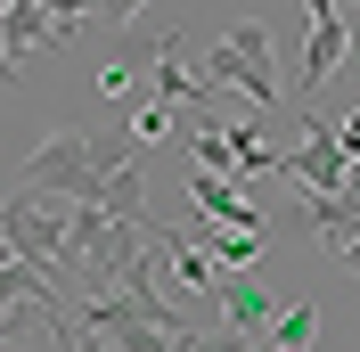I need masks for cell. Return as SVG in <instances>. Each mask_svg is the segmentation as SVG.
<instances>
[{"mask_svg": "<svg viewBox=\"0 0 360 352\" xmlns=\"http://www.w3.org/2000/svg\"><path fill=\"white\" fill-rule=\"evenodd\" d=\"M139 156L131 123H115V132H49L41 148L25 156L17 189H49V197H107V180L123 172Z\"/></svg>", "mask_w": 360, "mask_h": 352, "instance_id": "6da1fadb", "label": "cell"}, {"mask_svg": "<svg viewBox=\"0 0 360 352\" xmlns=\"http://www.w3.org/2000/svg\"><path fill=\"white\" fill-rule=\"evenodd\" d=\"M0 230H8V246H17L25 263L58 270V254H66V230H74V197H49V189H17V197H0ZM58 287V279H49Z\"/></svg>", "mask_w": 360, "mask_h": 352, "instance_id": "7a4b0ae2", "label": "cell"}, {"mask_svg": "<svg viewBox=\"0 0 360 352\" xmlns=\"http://www.w3.org/2000/svg\"><path fill=\"white\" fill-rule=\"evenodd\" d=\"M295 132H303V139H295V148H278V172H287V180H303V197H344V189H352V156H344L336 123L303 115Z\"/></svg>", "mask_w": 360, "mask_h": 352, "instance_id": "3957f363", "label": "cell"}, {"mask_svg": "<svg viewBox=\"0 0 360 352\" xmlns=\"http://www.w3.org/2000/svg\"><path fill=\"white\" fill-rule=\"evenodd\" d=\"M303 25H311V42H303L295 90H319L328 74H344V58H352V33H344V0H303Z\"/></svg>", "mask_w": 360, "mask_h": 352, "instance_id": "277c9868", "label": "cell"}, {"mask_svg": "<svg viewBox=\"0 0 360 352\" xmlns=\"http://www.w3.org/2000/svg\"><path fill=\"white\" fill-rule=\"evenodd\" d=\"M205 82H213V90H238V99H254V107H278V99H287L278 66H262V58H246V49H229V42L205 49Z\"/></svg>", "mask_w": 360, "mask_h": 352, "instance_id": "5b68a950", "label": "cell"}, {"mask_svg": "<svg viewBox=\"0 0 360 352\" xmlns=\"http://www.w3.org/2000/svg\"><path fill=\"white\" fill-rule=\"evenodd\" d=\"M221 320H229L238 336H262V344H270V320H278V295H270V287L254 279V270H229V279H221Z\"/></svg>", "mask_w": 360, "mask_h": 352, "instance_id": "8992f818", "label": "cell"}, {"mask_svg": "<svg viewBox=\"0 0 360 352\" xmlns=\"http://www.w3.org/2000/svg\"><path fill=\"white\" fill-rule=\"evenodd\" d=\"M188 197H197V213H213V221H221V230H270V221H262V205H254L246 189H229L221 172H197V164H188Z\"/></svg>", "mask_w": 360, "mask_h": 352, "instance_id": "52a82bcc", "label": "cell"}, {"mask_svg": "<svg viewBox=\"0 0 360 352\" xmlns=\"http://www.w3.org/2000/svg\"><path fill=\"white\" fill-rule=\"evenodd\" d=\"M148 238L164 246V263H172V279H180V287H197V295H205V287H221V263L205 254V238H180L172 221H156Z\"/></svg>", "mask_w": 360, "mask_h": 352, "instance_id": "ba28073f", "label": "cell"}, {"mask_svg": "<svg viewBox=\"0 0 360 352\" xmlns=\"http://www.w3.org/2000/svg\"><path fill=\"white\" fill-rule=\"evenodd\" d=\"M156 90L172 107H213V82L180 66V33H156Z\"/></svg>", "mask_w": 360, "mask_h": 352, "instance_id": "9c48e42d", "label": "cell"}, {"mask_svg": "<svg viewBox=\"0 0 360 352\" xmlns=\"http://www.w3.org/2000/svg\"><path fill=\"white\" fill-rule=\"evenodd\" d=\"M0 42H8V58L25 66L41 42H58V25H49V8H41V0H8V17H0Z\"/></svg>", "mask_w": 360, "mask_h": 352, "instance_id": "30bf717a", "label": "cell"}, {"mask_svg": "<svg viewBox=\"0 0 360 352\" xmlns=\"http://www.w3.org/2000/svg\"><path fill=\"white\" fill-rule=\"evenodd\" d=\"M319 336V311L311 303H278V320H270V352H303Z\"/></svg>", "mask_w": 360, "mask_h": 352, "instance_id": "8fae6325", "label": "cell"}, {"mask_svg": "<svg viewBox=\"0 0 360 352\" xmlns=\"http://www.w3.org/2000/svg\"><path fill=\"white\" fill-rule=\"evenodd\" d=\"M197 238H205V254H213V263H238V270L262 254V230H197Z\"/></svg>", "mask_w": 360, "mask_h": 352, "instance_id": "7c38bea8", "label": "cell"}, {"mask_svg": "<svg viewBox=\"0 0 360 352\" xmlns=\"http://www.w3.org/2000/svg\"><path fill=\"white\" fill-rule=\"evenodd\" d=\"M139 197H148V180H139V164H123V172L107 180V197H98V205H107V213H131V221H148V205H139Z\"/></svg>", "mask_w": 360, "mask_h": 352, "instance_id": "4fadbf2b", "label": "cell"}, {"mask_svg": "<svg viewBox=\"0 0 360 352\" xmlns=\"http://www.w3.org/2000/svg\"><path fill=\"white\" fill-rule=\"evenodd\" d=\"M172 352H270V344H262V336H238V328H213V336H197V328H188Z\"/></svg>", "mask_w": 360, "mask_h": 352, "instance_id": "5bb4252c", "label": "cell"}, {"mask_svg": "<svg viewBox=\"0 0 360 352\" xmlns=\"http://www.w3.org/2000/svg\"><path fill=\"white\" fill-rule=\"evenodd\" d=\"M164 132H172V99H156V107H139V115H131V139H139V148H156Z\"/></svg>", "mask_w": 360, "mask_h": 352, "instance_id": "9a60e30c", "label": "cell"}, {"mask_svg": "<svg viewBox=\"0 0 360 352\" xmlns=\"http://www.w3.org/2000/svg\"><path fill=\"white\" fill-rule=\"evenodd\" d=\"M41 8H49V25H58V42H74V25L98 8V0H41Z\"/></svg>", "mask_w": 360, "mask_h": 352, "instance_id": "2e32d148", "label": "cell"}, {"mask_svg": "<svg viewBox=\"0 0 360 352\" xmlns=\"http://www.w3.org/2000/svg\"><path fill=\"white\" fill-rule=\"evenodd\" d=\"M139 8H148V0H98V17H107V25H131Z\"/></svg>", "mask_w": 360, "mask_h": 352, "instance_id": "e0dca14e", "label": "cell"}, {"mask_svg": "<svg viewBox=\"0 0 360 352\" xmlns=\"http://www.w3.org/2000/svg\"><path fill=\"white\" fill-rule=\"evenodd\" d=\"M336 139H344V156H352V164H360V107H352V115H344V123H336Z\"/></svg>", "mask_w": 360, "mask_h": 352, "instance_id": "ac0fdd59", "label": "cell"}, {"mask_svg": "<svg viewBox=\"0 0 360 352\" xmlns=\"http://www.w3.org/2000/svg\"><path fill=\"white\" fill-rule=\"evenodd\" d=\"M336 254H344V263H352V279H360V238H344V246H336Z\"/></svg>", "mask_w": 360, "mask_h": 352, "instance_id": "d6986e66", "label": "cell"}, {"mask_svg": "<svg viewBox=\"0 0 360 352\" xmlns=\"http://www.w3.org/2000/svg\"><path fill=\"white\" fill-rule=\"evenodd\" d=\"M0 352H25V344H0Z\"/></svg>", "mask_w": 360, "mask_h": 352, "instance_id": "ffe728a7", "label": "cell"}]
</instances>
